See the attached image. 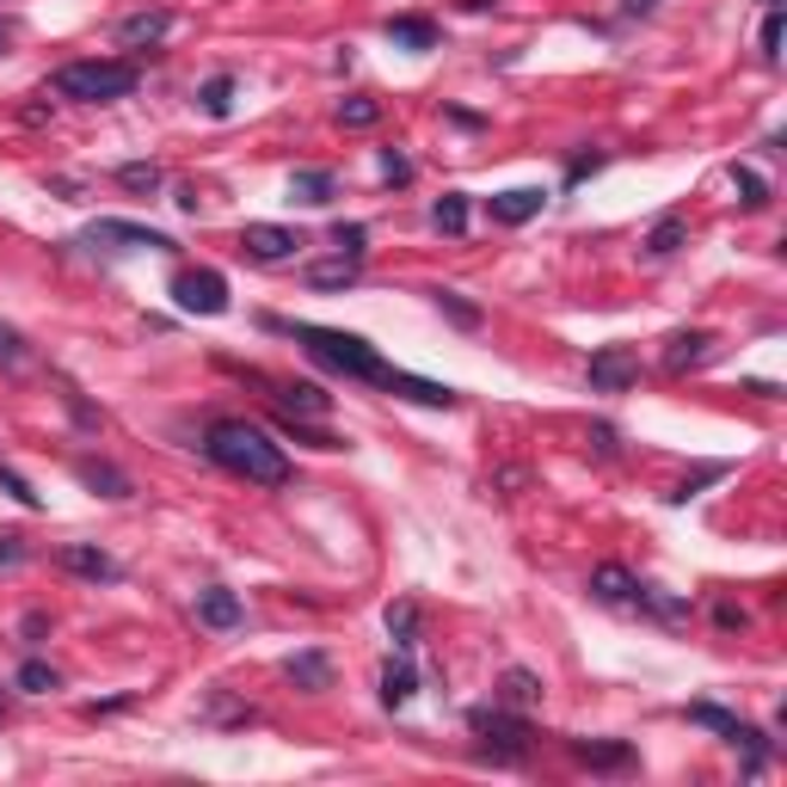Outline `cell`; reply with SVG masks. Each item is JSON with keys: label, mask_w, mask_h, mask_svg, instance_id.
Masks as SVG:
<instances>
[{"label": "cell", "mask_w": 787, "mask_h": 787, "mask_svg": "<svg viewBox=\"0 0 787 787\" xmlns=\"http://www.w3.org/2000/svg\"><path fill=\"white\" fill-rule=\"evenodd\" d=\"M203 449H210V462L240 474L247 486H290V456H283V449L271 443V431H259L252 418H216L210 437H203Z\"/></svg>", "instance_id": "1"}, {"label": "cell", "mask_w": 787, "mask_h": 787, "mask_svg": "<svg viewBox=\"0 0 787 787\" xmlns=\"http://www.w3.org/2000/svg\"><path fill=\"white\" fill-rule=\"evenodd\" d=\"M271 333H290L302 351L314 357V363H326L333 375H345V382H370L382 387V375L394 370V363H382V351H375L370 339H357V333H339V326H314V321H265Z\"/></svg>", "instance_id": "2"}, {"label": "cell", "mask_w": 787, "mask_h": 787, "mask_svg": "<svg viewBox=\"0 0 787 787\" xmlns=\"http://www.w3.org/2000/svg\"><path fill=\"white\" fill-rule=\"evenodd\" d=\"M136 63H99V56H87V63H63L56 68V93L63 99H80V105H111V99H130L136 93Z\"/></svg>", "instance_id": "3"}, {"label": "cell", "mask_w": 787, "mask_h": 787, "mask_svg": "<svg viewBox=\"0 0 787 787\" xmlns=\"http://www.w3.org/2000/svg\"><path fill=\"white\" fill-rule=\"evenodd\" d=\"M468 732L480 739V751L493 756V763H524V756H529V720L517 708H505V701L474 708V713H468Z\"/></svg>", "instance_id": "4"}, {"label": "cell", "mask_w": 787, "mask_h": 787, "mask_svg": "<svg viewBox=\"0 0 787 787\" xmlns=\"http://www.w3.org/2000/svg\"><path fill=\"white\" fill-rule=\"evenodd\" d=\"M689 720H695V726H708V732H720L732 751H744V775H763V763H769V739H763L751 720H739V713L713 708V701H689Z\"/></svg>", "instance_id": "5"}, {"label": "cell", "mask_w": 787, "mask_h": 787, "mask_svg": "<svg viewBox=\"0 0 787 787\" xmlns=\"http://www.w3.org/2000/svg\"><path fill=\"white\" fill-rule=\"evenodd\" d=\"M172 302H179L185 314L216 321V314H228V278H222V271H210V265H198V271H179V278H172Z\"/></svg>", "instance_id": "6"}, {"label": "cell", "mask_w": 787, "mask_h": 787, "mask_svg": "<svg viewBox=\"0 0 787 787\" xmlns=\"http://www.w3.org/2000/svg\"><path fill=\"white\" fill-rule=\"evenodd\" d=\"M302 247H308L302 228H283V222H247V228H240V252H247L252 265H283Z\"/></svg>", "instance_id": "7"}, {"label": "cell", "mask_w": 787, "mask_h": 787, "mask_svg": "<svg viewBox=\"0 0 787 787\" xmlns=\"http://www.w3.org/2000/svg\"><path fill=\"white\" fill-rule=\"evenodd\" d=\"M87 247H124V252H172V234H160V228H142V222L99 216L93 228H87Z\"/></svg>", "instance_id": "8"}, {"label": "cell", "mask_w": 787, "mask_h": 787, "mask_svg": "<svg viewBox=\"0 0 787 787\" xmlns=\"http://www.w3.org/2000/svg\"><path fill=\"white\" fill-rule=\"evenodd\" d=\"M591 387H597V394H621V387H633L640 382V357L628 351V345H603L597 357H591Z\"/></svg>", "instance_id": "9"}, {"label": "cell", "mask_w": 787, "mask_h": 787, "mask_svg": "<svg viewBox=\"0 0 787 787\" xmlns=\"http://www.w3.org/2000/svg\"><path fill=\"white\" fill-rule=\"evenodd\" d=\"M56 566L75 572V578H93V585H117V578H124V566H117L105 548H93V541H68V548H56Z\"/></svg>", "instance_id": "10"}, {"label": "cell", "mask_w": 787, "mask_h": 787, "mask_svg": "<svg viewBox=\"0 0 787 787\" xmlns=\"http://www.w3.org/2000/svg\"><path fill=\"white\" fill-rule=\"evenodd\" d=\"M382 387H387V394H401V401H418V406H443V413L462 401L449 382H431V375H413V370H387Z\"/></svg>", "instance_id": "11"}, {"label": "cell", "mask_w": 787, "mask_h": 787, "mask_svg": "<svg viewBox=\"0 0 787 787\" xmlns=\"http://www.w3.org/2000/svg\"><path fill=\"white\" fill-rule=\"evenodd\" d=\"M591 597L609 603V609H640V603H647V585H640L628 566H597L591 572Z\"/></svg>", "instance_id": "12"}, {"label": "cell", "mask_w": 787, "mask_h": 787, "mask_svg": "<svg viewBox=\"0 0 787 787\" xmlns=\"http://www.w3.org/2000/svg\"><path fill=\"white\" fill-rule=\"evenodd\" d=\"M566 751L585 763V769H603V775H621V769H633L640 756H633V744H621V739H566Z\"/></svg>", "instance_id": "13"}, {"label": "cell", "mask_w": 787, "mask_h": 787, "mask_svg": "<svg viewBox=\"0 0 787 787\" xmlns=\"http://www.w3.org/2000/svg\"><path fill=\"white\" fill-rule=\"evenodd\" d=\"M167 32H172L167 7H142V13L117 19V44L124 49H155V44H167Z\"/></svg>", "instance_id": "14"}, {"label": "cell", "mask_w": 787, "mask_h": 787, "mask_svg": "<svg viewBox=\"0 0 787 787\" xmlns=\"http://www.w3.org/2000/svg\"><path fill=\"white\" fill-rule=\"evenodd\" d=\"M486 210H493L498 228H524L529 216H541V210H548V191H536V185L498 191V198H486Z\"/></svg>", "instance_id": "15"}, {"label": "cell", "mask_w": 787, "mask_h": 787, "mask_svg": "<svg viewBox=\"0 0 787 787\" xmlns=\"http://www.w3.org/2000/svg\"><path fill=\"white\" fill-rule=\"evenodd\" d=\"M708 351H713V333H708V326H683V333H671L664 370H671V375H689V370H701V363H708Z\"/></svg>", "instance_id": "16"}, {"label": "cell", "mask_w": 787, "mask_h": 787, "mask_svg": "<svg viewBox=\"0 0 787 787\" xmlns=\"http://www.w3.org/2000/svg\"><path fill=\"white\" fill-rule=\"evenodd\" d=\"M75 474H80V486H93L99 498H117V505H124V498H136V486H130V474H124V468L99 462V456H80V462H75Z\"/></svg>", "instance_id": "17"}, {"label": "cell", "mask_w": 787, "mask_h": 787, "mask_svg": "<svg viewBox=\"0 0 787 787\" xmlns=\"http://www.w3.org/2000/svg\"><path fill=\"white\" fill-rule=\"evenodd\" d=\"M278 406L290 418H326V413H333V394L314 387V382H278Z\"/></svg>", "instance_id": "18"}, {"label": "cell", "mask_w": 787, "mask_h": 787, "mask_svg": "<svg viewBox=\"0 0 787 787\" xmlns=\"http://www.w3.org/2000/svg\"><path fill=\"white\" fill-rule=\"evenodd\" d=\"M240 597L234 591H222V585H210V591H198V621L203 628H216V633H228V628H240Z\"/></svg>", "instance_id": "19"}, {"label": "cell", "mask_w": 787, "mask_h": 787, "mask_svg": "<svg viewBox=\"0 0 787 787\" xmlns=\"http://www.w3.org/2000/svg\"><path fill=\"white\" fill-rule=\"evenodd\" d=\"M283 677H290L295 689L321 695V689H333V659H326V652H295V659H283Z\"/></svg>", "instance_id": "20"}, {"label": "cell", "mask_w": 787, "mask_h": 787, "mask_svg": "<svg viewBox=\"0 0 787 787\" xmlns=\"http://www.w3.org/2000/svg\"><path fill=\"white\" fill-rule=\"evenodd\" d=\"M541 695H548V689H541V677L529 671V664H510L505 677H498V701H505V708H517V713L536 708Z\"/></svg>", "instance_id": "21"}, {"label": "cell", "mask_w": 787, "mask_h": 787, "mask_svg": "<svg viewBox=\"0 0 787 787\" xmlns=\"http://www.w3.org/2000/svg\"><path fill=\"white\" fill-rule=\"evenodd\" d=\"M387 44L425 56V49H437V25L431 19H418V13H401V19H387Z\"/></svg>", "instance_id": "22"}, {"label": "cell", "mask_w": 787, "mask_h": 787, "mask_svg": "<svg viewBox=\"0 0 787 787\" xmlns=\"http://www.w3.org/2000/svg\"><path fill=\"white\" fill-rule=\"evenodd\" d=\"M413 695H418V671L406 664V652H401V659L382 664V701H387V708H406Z\"/></svg>", "instance_id": "23"}, {"label": "cell", "mask_w": 787, "mask_h": 787, "mask_svg": "<svg viewBox=\"0 0 787 787\" xmlns=\"http://www.w3.org/2000/svg\"><path fill=\"white\" fill-rule=\"evenodd\" d=\"M333 191H339V179H333L326 167H302V172L290 179V198H295V203H314V210H321V203H333Z\"/></svg>", "instance_id": "24"}, {"label": "cell", "mask_w": 787, "mask_h": 787, "mask_svg": "<svg viewBox=\"0 0 787 787\" xmlns=\"http://www.w3.org/2000/svg\"><path fill=\"white\" fill-rule=\"evenodd\" d=\"M259 720V708H252V701H234V695H210V701H203V726H252Z\"/></svg>", "instance_id": "25"}, {"label": "cell", "mask_w": 787, "mask_h": 787, "mask_svg": "<svg viewBox=\"0 0 787 787\" xmlns=\"http://www.w3.org/2000/svg\"><path fill=\"white\" fill-rule=\"evenodd\" d=\"M357 283V259H321V265H308V290H351Z\"/></svg>", "instance_id": "26"}, {"label": "cell", "mask_w": 787, "mask_h": 787, "mask_svg": "<svg viewBox=\"0 0 787 787\" xmlns=\"http://www.w3.org/2000/svg\"><path fill=\"white\" fill-rule=\"evenodd\" d=\"M431 302H437V314H443V321H456L462 333H480V321H486V314H480L462 290H431Z\"/></svg>", "instance_id": "27"}, {"label": "cell", "mask_w": 787, "mask_h": 787, "mask_svg": "<svg viewBox=\"0 0 787 787\" xmlns=\"http://www.w3.org/2000/svg\"><path fill=\"white\" fill-rule=\"evenodd\" d=\"M117 185L136 191V198H155V191L167 185V172H160L155 160H124V167H117Z\"/></svg>", "instance_id": "28"}, {"label": "cell", "mask_w": 787, "mask_h": 787, "mask_svg": "<svg viewBox=\"0 0 787 787\" xmlns=\"http://www.w3.org/2000/svg\"><path fill=\"white\" fill-rule=\"evenodd\" d=\"M431 228L437 234H468V198L462 191H443V198L431 203Z\"/></svg>", "instance_id": "29"}, {"label": "cell", "mask_w": 787, "mask_h": 787, "mask_svg": "<svg viewBox=\"0 0 787 787\" xmlns=\"http://www.w3.org/2000/svg\"><path fill=\"white\" fill-rule=\"evenodd\" d=\"M387 640L401 652L418 647V603H387Z\"/></svg>", "instance_id": "30"}, {"label": "cell", "mask_w": 787, "mask_h": 787, "mask_svg": "<svg viewBox=\"0 0 787 787\" xmlns=\"http://www.w3.org/2000/svg\"><path fill=\"white\" fill-rule=\"evenodd\" d=\"M198 105L210 111V117H228V111H234V75H210V80H203Z\"/></svg>", "instance_id": "31"}, {"label": "cell", "mask_w": 787, "mask_h": 787, "mask_svg": "<svg viewBox=\"0 0 787 787\" xmlns=\"http://www.w3.org/2000/svg\"><path fill=\"white\" fill-rule=\"evenodd\" d=\"M683 234H689V228H683V222H677V216H664V222H652V234H647V259H671V252H677V247H683Z\"/></svg>", "instance_id": "32"}, {"label": "cell", "mask_w": 787, "mask_h": 787, "mask_svg": "<svg viewBox=\"0 0 787 787\" xmlns=\"http://www.w3.org/2000/svg\"><path fill=\"white\" fill-rule=\"evenodd\" d=\"M339 124L345 130H375V124H382V105L363 99V93H351V99H339Z\"/></svg>", "instance_id": "33"}, {"label": "cell", "mask_w": 787, "mask_h": 787, "mask_svg": "<svg viewBox=\"0 0 787 787\" xmlns=\"http://www.w3.org/2000/svg\"><path fill=\"white\" fill-rule=\"evenodd\" d=\"M19 689H25V695H49V689H63V677H56V671H49V664L44 659H25V664H19Z\"/></svg>", "instance_id": "34"}, {"label": "cell", "mask_w": 787, "mask_h": 787, "mask_svg": "<svg viewBox=\"0 0 787 787\" xmlns=\"http://www.w3.org/2000/svg\"><path fill=\"white\" fill-rule=\"evenodd\" d=\"M732 185H739L744 210H763V203H769V185H763V172L756 167H732Z\"/></svg>", "instance_id": "35"}, {"label": "cell", "mask_w": 787, "mask_h": 787, "mask_svg": "<svg viewBox=\"0 0 787 787\" xmlns=\"http://www.w3.org/2000/svg\"><path fill=\"white\" fill-rule=\"evenodd\" d=\"M278 431H283V437H295V443H308V449H345V437H333V431H308V425H295L290 413L278 418Z\"/></svg>", "instance_id": "36"}, {"label": "cell", "mask_w": 787, "mask_h": 787, "mask_svg": "<svg viewBox=\"0 0 787 787\" xmlns=\"http://www.w3.org/2000/svg\"><path fill=\"white\" fill-rule=\"evenodd\" d=\"M363 240H370L363 222H339V228H333V247H339L345 259H363Z\"/></svg>", "instance_id": "37"}, {"label": "cell", "mask_w": 787, "mask_h": 787, "mask_svg": "<svg viewBox=\"0 0 787 787\" xmlns=\"http://www.w3.org/2000/svg\"><path fill=\"white\" fill-rule=\"evenodd\" d=\"M382 179L387 185H413V160H406L401 148H382Z\"/></svg>", "instance_id": "38"}, {"label": "cell", "mask_w": 787, "mask_h": 787, "mask_svg": "<svg viewBox=\"0 0 787 787\" xmlns=\"http://www.w3.org/2000/svg\"><path fill=\"white\" fill-rule=\"evenodd\" d=\"M19 363H25V339L13 326H0V370H19Z\"/></svg>", "instance_id": "39"}, {"label": "cell", "mask_w": 787, "mask_h": 787, "mask_svg": "<svg viewBox=\"0 0 787 787\" xmlns=\"http://www.w3.org/2000/svg\"><path fill=\"white\" fill-rule=\"evenodd\" d=\"M0 493H13V498H19V505H25V510H37V505H44V498H37L32 486H25V480L13 474V468H0Z\"/></svg>", "instance_id": "40"}, {"label": "cell", "mask_w": 787, "mask_h": 787, "mask_svg": "<svg viewBox=\"0 0 787 787\" xmlns=\"http://www.w3.org/2000/svg\"><path fill=\"white\" fill-rule=\"evenodd\" d=\"M763 63H782V13L763 19Z\"/></svg>", "instance_id": "41"}, {"label": "cell", "mask_w": 787, "mask_h": 787, "mask_svg": "<svg viewBox=\"0 0 787 787\" xmlns=\"http://www.w3.org/2000/svg\"><path fill=\"white\" fill-rule=\"evenodd\" d=\"M713 621H720V628H744L751 616H744L739 603H713Z\"/></svg>", "instance_id": "42"}, {"label": "cell", "mask_w": 787, "mask_h": 787, "mask_svg": "<svg viewBox=\"0 0 787 787\" xmlns=\"http://www.w3.org/2000/svg\"><path fill=\"white\" fill-rule=\"evenodd\" d=\"M19 633H25V640H44V633H49V616H44V609H32V616L19 621Z\"/></svg>", "instance_id": "43"}, {"label": "cell", "mask_w": 787, "mask_h": 787, "mask_svg": "<svg viewBox=\"0 0 787 787\" xmlns=\"http://www.w3.org/2000/svg\"><path fill=\"white\" fill-rule=\"evenodd\" d=\"M130 708V695H111V701H93V708H87V720H105V713H124Z\"/></svg>", "instance_id": "44"}, {"label": "cell", "mask_w": 787, "mask_h": 787, "mask_svg": "<svg viewBox=\"0 0 787 787\" xmlns=\"http://www.w3.org/2000/svg\"><path fill=\"white\" fill-rule=\"evenodd\" d=\"M603 167V155H578V160H572V167H566V179H572V185H578V179H585V172H597Z\"/></svg>", "instance_id": "45"}, {"label": "cell", "mask_w": 787, "mask_h": 787, "mask_svg": "<svg viewBox=\"0 0 787 787\" xmlns=\"http://www.w3.org/2000/svg\"><path fill=\"white\" fill-rule=\"evenodd\" d=\"M25 560V548H19V536H0V566H19Z\"/></svg>", "instance_id": "46"}, {"label": "cell", "mask_w": 787, "mask_h": 787, "mask_svg": "<svg viewBox=\"0 0 787 787\" xmlns=\"http://www.w3.org/2000/svg\"><path fill=\"white\" fill-rule=\"evenodd\" d=\"M591 443H597V456H616V431H609V425H597V431H591Z\"/></svg>", "instance_id": "47"}, {"label": "cell", "mask_w": 787, "mask_h": 787, "mask_svg": "<svg viewBox=\"0 0 787 787\" xmlns=\"http://www.w3.org/2000/svg\"><path fill=\"white\" fill-rule=\"evenodd\" d=\"M628 13H633V19H647V13H659V0H628Z\"/></svg>", "instance_id": "48"}, {"label": "cell", "mask_w": 787, "mask_h": 787, "mask_svg": "<svg viewBox=\"0 0 787 787\" xmlns=\"http://www.w3.org/2000/svg\"><path fill=\"white\" fill-rule=\"evenodd\" d=\"M468 13H486V7H498V0H462Z\"/></svg>", "instance_id": "49"}, {"label": "cell", "mask_w": 787, "mask_h": 787, "mask_svg": "<svg viewBox=\"0 0 787 787\" xmlns=\"http://www.w3.org/2000/svg\"><path fill=\"white\" fill-rule=\"evenodd\" d=\"M0 720H7V695H0Z\"/></svg>", "instance_id": "50"}]
</instances>
